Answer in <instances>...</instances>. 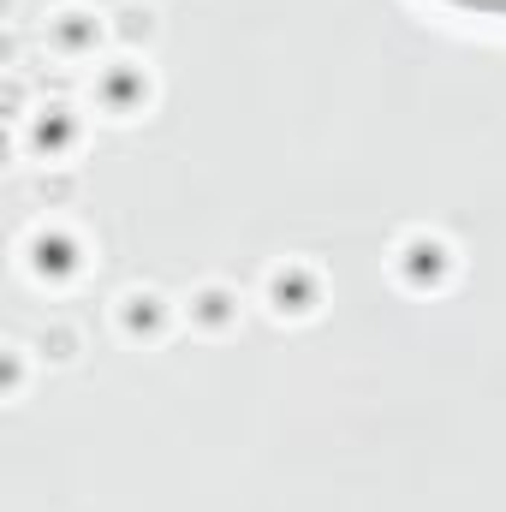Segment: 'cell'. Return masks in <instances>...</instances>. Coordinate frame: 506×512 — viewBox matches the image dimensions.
<instances>
[{
    "label": "cell",
    "instance_id": "obj_1",
    "mask_svg": "<svg viewBox=\"0 0 506 512\" xmlns=\"http://www.w3.org/2000/svg\"><path fill=\"white\" fill-rule=\"evenodd\" d=\"M459 12H489V18H506V0H447Z\"/></svg>",
    "mask_w": 506,
    "mask_h": 512
}]
</instances>
